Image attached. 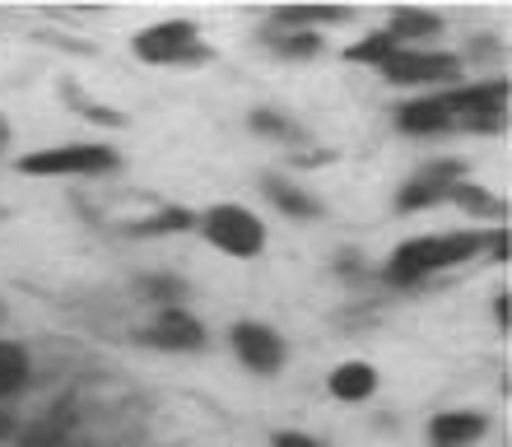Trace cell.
I'll return each instance as SVG.
<instances>
[{
    "instance_id": "obj_9",
    "label": "cell",
    "mask_w": 512,
    "mask_h": 447,
    "mask_svg": "<svg viewBox=\"0 0 512 447\" xmlns=\"http://www.w3.org/2000/svg\"><path fill=\"white\" fill-rule=\"evenodd\" d=\"M149 345H159V350H201L205 345V326L187 312H163L159 322L149 326Z\"/></svg>"
},
{
    "instance_id": "obj_23",
    "label": "cell",
    "mask_w": 512,
    "mask_h": 447,
    "mask_svg": "<svg viewBox=\"0 0 512 447\" xmlns=\"http://www.w3.org/2000/svg\"><path fill=\"white\" fill-rule=\"evenodd\" d=\"M145 289H149V298H177L182 294V280H173V275H149Z\"/></svg>"
},
{
    "instance_id": "obj_3",
    "label": "cell",
    "mask_w": 512,
    "mask_h": 447,
    "mask_svg": "<svg viewBox=\"0 0 512 447\" xmlns=\"http://www.w3.org/2000/svg\"><path fill=\"white\" fill-rule=\"evenodd\" d=\"M135 56L149 66H201L210 61V47L196 38V24L173 19V24H154L135 38Z\"/></svg>"
},
{
    "instance_id": "obj_21",
    "label": "cell",
    "mask_w": 512,
    "mask_h": 447,
    "mask_svg": "<svg viewBox=\"0 0 512 447\" xmlns=\"http://www.w3.org/2000/svg\"><path fill=\"white\" fill-rule=\"evenodd\" d=\"M452 201L471 205V210H485V215H499V201H489V196L475 187V182H457V187H452Z\"/></svg>"
},
{
    "instance_id": "obj_16",
    "label": "cell",
    "mask_w": 512,
    "mask_h": 447,
    "mask_svg": "<svg viewBox=\"0 0 512 447\" xmlns=\"http://www.w3.org/2000/svg\"><path fill=\"white\" fill-rule=\"evenodd\" d=\"M275 19H280V28L284 24H336V19H350V10L345 5H284Z\"/></svg>"
},
{
    "instance_id": "obj_24",
    "label": "cell",
    "mask_w": 512,
    "mask_h": 447,
    "mask_svg": "<svg viewBox=\"0 0 512 447\" xmlns=\"http://www.w3.org/2000/svg\"><path fill=\"white\" fill-rule=\"evenodd\" d=\"M270 447H326V443H317V438H308V434H275Z\"/></svg>"
},
{
    "instance_id": "obj_14",
    "label": "cell",
    "mask_w": 512,
    "mask_h": 447,
    "mask_svg": "<svg viewBox=\"0 0 512 447\" xmlns=\"http://www.w3.org/2000/svg\"><path fill=\"white\" fill-rule=\"evenodd\" d=\"M438 28H443V19H438V14H429V10H396V14H391L387 33L396 42H405V38H433Z\"/></svg>"
},
{
    "instance_id": "obj_22",
    "label": "cell",
    "mask_w": 512,
    "mask_h": 447,
    "mask_svg": "<svg viewBox=\"0 0 512 447\" xmlns=\"http://www.w3.org/2000/svg\"><path fill=\"white\" fill-rule=\"evenodd\" d=\"M252 126H256V131H270V136H294V140H298L294 126L284 122V117H275V112H266V108L252 112Z\"/></svg>"
},
{
    "instance_id": "obj_8",
    "label": "cell",
    "mask_w": 512,
    "mask_h": 447,
    "mask_svg": "<svg viewBox=\"0 0 512 447\" xmlns=\"http://www.w3.org/2000/svg\"><path fill=\"white\" fill-rule=\"evenodd\" d=\"M229 340H233V350H238V359H243L252 373H275V368L284 364V340L261 322H238Z\"/></svg>"
},
{
    "instance_id": "obj_6",
    "label": "cell",
    "mask_w": 512,
    "mask_h": 447,
    "mask_svg": "<svg viewBox=\"0 0 512 447\" xmlns=\"http://www.w3.org/2000/svg\"><path fill=\"white\" fill-rule=\"evenodd\" d=\"M461 70V61L452 52H391L382 61V75L391 84H438L452 80Z\"/></svg>"
},
{
    "instance_id": "obj_5",
    "label": "cell",
    "mask_w": 512,
    "mask_h": 447,
    "mask_svg": "<svg viewBox=\"0 0 512 447\" xmlns=\"http://www.w3.org/2000/svg\"><path fill=\"white\" fill-rule=\"evenodd\" d=\"M452 117V126L466 122L475 131H494L503 117V103H508V84L489 80V84H471V89H457V94H443L438 98Z\"/></svg>"
},
{
    "instance_id": "obj_10",
    "label": "cell",
    "mask_w": 512,
    "mask_h": 447,
    "mask_svg": "<svg viewBox=\"0 0 512 447\" xmlns=\"http://www.w3.org/2000/svg\"><path fill=\"white\" fill-rule=\"evenodd\" d=\"M429 438L438 447H471L485 438V415H466V410L438 415V420L429 424Z\"/></svg>"
},
{
    "instance_id": "obj_4",
    "label": "cell",
    "mask_w": 512,
    "mask_h": 447,
    "mask_svg": "<svg viewBox=\"0 0 512 447\" xmlns=\"http://www.w3.org/2000/svg\"><path fill=\"white\" fill-rule=\"evenodd\" d=\"M205 238L219 247V252H229V257H256L261 247H266V229H261V219L243 205H215V210H205L201 219Z\"/></svg>"
},
{
    "instance_id": "obj_26",
    "label": "cell",
    "mask_w": 512,
    "mask_h": 447,
    "mask_svg": "<svg viewBox=\"0 0 512 447\" xmlns=\"http://www.w3.org/2000/svg\"><path fill=\"white\" fill-rule=\"evenodd\" d=\"M10 434H14V420L5 415V410H0V438H10Z\"/></svg>"
},
{
    "instance_id": "obj_13",
    "label": "cell",
    "mask_w": 512,
    "mask_h": 447,
    "mask_svg": "<svg viewBox=\"0 0 512 447\" xmlns=\"http://www.w3.org/2000/svg\"><path fill=\"white\" fill-rule=\"evenodd\" d=\"M396 122H401V131L424 136V131H447V126H452V117H447V108L438 103V98H429V103H405Z\"/></svg>"
},
{
    "instance_id": "obj_19",
    "label": "cell",
    "mask_w": 512,
    "mask_h": 447,
    "mask_svg": "<svg viewBox=\"0 0 512 447\" xmlns=\"http://www.w3.org/2000/svg\"><path fill=\"white\" fill-rule=\"evenodd\" d=\"M196 224V215L191 210H182V205H173V210H159L154 219H145V224H135V233H182Z\"/></svg>"
},
{
    "instance_id": "obj_12",
    "label": "cell",
    "mask_w": 512,
    "mask_h": 447,
    "mask_svg": "<svg viewBox=\"0 0 512 447\" xmlns=\"http://www.w3.org/2000/svg\"><path fill=\"white\" fill-rule=\"evenodd\" d=\"M331 392H336L340 401H364V396L378 392V373L368 364H340L336 373H331Z\"/></svg>"
},
{
    "instance_id": "obj_7",
    "label": "cell",
    "mask_w": 512,
    "mask_h": 447,
    "mask_svg": "<svg viewBox=\"0 0 512 447\" xmlns=\"http://www.w3.org/2000/svg\"><path fill=\"white\" fill-rule=\"evenodd\" d=\"M457 182H466V163H457V159L429 163L424 173H415L401 187L396 205H401V210H424V205H438L443 196H452V187H457Z\"/></svg>"
},
{
    "instance_id": "obj_20",
    "label": "cell",
    "mask_w": 512,
    "mask_h": 447,
    "mask_svg": "<svg viewBox=\"0 0 512 447\" xmlns=\"http://www.w3.org/2000/svg\"><path fill=\"white\" fill-rule=\"evenodd\" d=\"M66 98L75 103V112H80V117H94V122H103V126H122V122H126L122 112H108L103 103H94V98H84L80 89H75V84H66Z\"/></svg>"
},
{
    "instance_id": "obj_27",
    "label": "cell",
    "mask_w": 512,
    "mask_h": 447,
    "mask_svg": "<svg viewBox=\"0 0 512 447\" xmlns=\"http://www.w3.org/2000/svg\"><path fill=\"white\" fill-rule=\"evenodd\" d=\"M10 145V126H5V117H0V149Z\"/></svg>"
},
{
    "instance_id": "obj_2",
    "label": "cell",
    "mask_w": 512,
    "mask_h": 447,
    "mask_svg": "<svg viewBox=\"0 0 512 447\" xmlns=\"http://www.w3.org/2000/svg\"><path fill=\"white\" fill-rule=\"evenodd\" d=\"M19 168L28 177H94V173L122 168V159L108 145H52V149H38V154H24Z\"/></svg>"
},
{
    "instance_id": "obj_25",
    "label": "cell",
    "mask_w": 512,
    "mask_h": 447,
    "mask_svg": "<svg viewBox=\"0 0 512 447\" xmlns=\"http://www.w3.org/2000/svg\"><path fill=\"white\" fill-rule=\"evenodd\" d=\"M494 317H499V322H503V331H508V294H503L499 303H494Z\"/></svg>"
},
{
    "instance_id": "obj_18",
    "label": "cell",
    "mask_w": 512,
    "mask_h": 447,
    "mask_svg": "<svg viewBox=\"0 0 512 447\" xmlns=\"http://www.w3.org/2000/svg\"><path fill=\"white\" fill-rule=\"evenodd\" d=\"M391 52H401V42H396V38H391V33H387V28H382V33H373V38H368V42H359V47H350V52H345V56H350V61H364V66H378V70H382V61H387Z\"/></svg>"
},
{
    "instance_id": "obj_17",
    "label": "cell",
    "mask_w": 512,
    "mask_h": 447,
    "mask_svg": "<svg viewBox=\"0 0 512 447\" xmlns=\"http://www.w3.org/2000/svg\"><path fill=\"white\" fill-rule=\"evenodd\" d=\"M261 42L280 56H317L322 52V33H266Z\"/></svg>"
},
{
    "instance_id": "obj_15",
    "label": "cell",
    "mask_w": 512,
    "mask_h": 447,
    "mask_svg": "<svg viewBox=\"0 0 512 447\" xmlns=\"http://www.w3.org/2000/svg\"><path fill=\"white\" fill-rule=\"evenodd\" d=\"M28 382V354L10 340H0V396H14Z\"/></svg>"
},
{
    "instance_id": "obj_1",
    "label": "cell",
    "mask_w": 512,
    "mask_h": 447,
    "mask_svg": "<svg viewBox=\"0 0 512 447\" xmlns=\"http://www.w3.org/2000/svg\"><path fill=\"white\" fill-rule=\"evenodd\" d=\"M489 238L485 233H443V238H415L405 243L396 257L387 261V280L396 285H415L424 275L443 271V266H457V261H471L475 252H485Z\"/></svg>"
},
{
    "instance_id": "obj_11",
    "label": "cell",
    "mask_w": 512,
    "mask_h": 447,
    "mask_svg": "<svg viewBox=\"0 0 512 447\" xmlns=\"http://www.w3.org/2000/svg\"><path fill=\"white\" fill-rule=\"evenodd\" d=\"M261 191H266L270 201L280 205L289 219H322L326 215V205L317 201V196H308V191H298L294 182H280V177H266L261 182Z\"/></svg>"
}]
</instances>
